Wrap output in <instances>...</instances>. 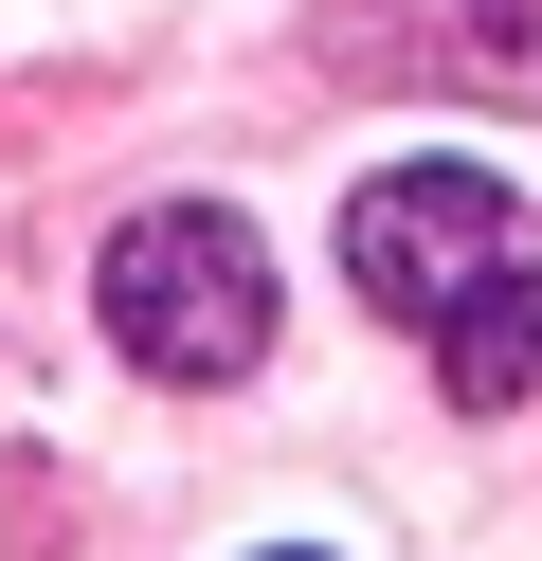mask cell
<instances>
[{
    "mask_svg": "<svg viewBox=\"0 0 542 561\" xmlns=\"http://www.w3.org/2000/svg\"><path fill=\"white\" fill-rule=\"evenodd\" d=\"M344 272H361V308H397V327H452L470 290L524 272V199L470 182V163H380V182L344 199Z\"/></svg>",
    "mask_w": 542,
    "mask_h": 561,
    "instance_id": "7a4b0ae2",
    "label": "cell"
},
{
    "mask_svg": "<svg viewBox=\"0 0 542 561\" xmlns=\"http://www.w3.org/2000/svg\"><path fill=\"white\" fill-rule=\"evenodd\" d=\"M91 290H108V344H127L145 380H253L272 363V254H253V218H217V199L127 218Z\"/></svg>",
    "mask_w": 542,
    "mask_h": 561,
    "instance_id": "6da1fadb",
    "label": "cell"
},
{
    "mask_svg": "<svg viewBox=\"0 0 542 561\" xmlns=\"http://www.w3.org/2000/svg\"><path fill=\"white\" fill-rule=\"evenodd\" d=\"M434 380H452V416H506V399L542 380V290H524V272H506V290H470L452 327H434Z\"/></svg>",
    "mask_w": 542,
    "mask_h": 561,
    "instance_id": "3957f363",
    "label": "cell"
}]
</instances>
